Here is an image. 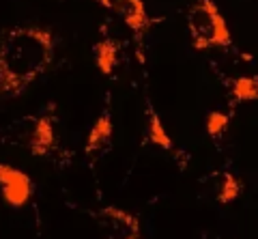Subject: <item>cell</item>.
I'll return each mask as SVG.
<instances>
[{"instance_id":"obj_1","label":"cell","mask_w":258,"mask_h":239,"mask_svg":"<svg viewBox=\"0 0 258 239\" xmlns=\"http://www.w3.org/2000/svg\"><path fill=\"white\" fill-rule=\"evenodd\" d=\"M56 39L43 26H13L0 37V99H15L41 78L54 58Z\"/></svg>"},{"instance_id":"obj_2","label":"cell","mask_w":258,"mask_h":239,"mask_svg":"<svg viewBox=\"0 0 258 239\" xmlns=\"http://www.w3.org/2000/svg\"><path fill=\"white\" fill-rule=\"evenodd\" d=\"M187 30L194 50L200 52L209 50V47H228L232 43L226 20L213 0H198L189 7Z\"/></svg>"},{"instance_id":"obj_3","label":"cell","mask_w":258,"mask_h":239,"mask_svg":"<svg viewBox=\"0 0 258 239\" xmlns=\"http://www.w3.org/2000/svg\"><path fill=\"white\" fill-rule=\"evenodd\" d=\"M0 192H3V201L9 207L22 209L35 194V183L24 170L0 162Z\"/></svg>"},{"instance_id":"obj_4","label":"cell","mask_w":258,"mask_h":239,"mask_svg":"<svg viewBox=\"0 0 258 239\" xmlns=\"http://www.w3.org/2000/svg\"><path fill=\"white\" fill-rule=\"evenodd\" d=\"M97 3L103 9H108L112 15H116L136 35H142L144 28H149V24H151V18L142 0H97Z\"/></svg>"},{"instance_id":"obj_5","label":"cell","mask_w":258,"mask_h":239,"mask_svg":"<svg viewBox=\"0 0 258 239\" xmlns=\"http://www.w3.org/2000/svg\"><path fill=\"white\" fill-rule=\"evenodd\" d=\"M30 125L24 132L26 147L35 157H45L54 149V118L50 114H41L37 118H28Z\"/></svg>"},{"instance_id":"obj_6","label":"cell","mask_w":258,"mask_h":239,"mask_svg":"<svg viewBox=\"0 0 258 239\" xmlns=\"http://www.w3.org/2000/svg\"><path fill=\"white\" fill-rule=\"evenodd\" d=\"M97 220L112 233V239H140V220L120 207H106L97 213Z\"/></svg>"},{"instance_id":"obj_7","label":"cell","mask_w":258,"mask_h":239,"mask_svg":"<svg viewBox=\"0 0 258 239\" xmlns=\"http://www.w3.org/2000/svg\"><path fill=\"white\" fill-rule=\"evenodd\" d=\"M112 132H114V125H112L110 112H101L99 118L95 121V125L91 127V132H88L84 153L86 155H95V153H99L103 147H108L110 138H112Z\"/></svg>"},{"instance_id":"obj_8","label":"cell","mask_w":258,"mask_h":239,"mask_svg":"<svg viewBox=\"0 0 258 239\" xmlns=\"http://www.w3.org/2000/svg\"><path fill=\"white\" fill-rule=\"evenodd\" d=\"M118 41L112 37H106L97 41L93 52H95V65L103 76H112V71L118 65Z\"/></svg>"},{"instance_id":"obj_9","label":"cell","mask_w":258,"mask_h":239,"mask_svg":"<svg viewBox=\"0 0 258 239\" xmlns=\"http://www.w3.org/2000/svg\"><path fill=\"white\" fill-rule=\"evenodd\" d=\"M147 114H149V130H147L149 142H151V145H155V147H159V149H164V151H172L174 142L170 138V134L166 132V127H164V123H161L159 114L151 106L147 110Z\"/></svg>"},{"instance_id":"obj_10","label":"cell","mask_w":258,"mask_h":239,"mask_svg":"<svg viewBox=\"0 0 258 239\" xmlns=\"http://www.w3.org/2000/svg\"><path fill=\"white\" fill-rule=\"evenodd\" d=\"M232 97L235 101H256L258 99V76H241L232 80Z\"/></svg>"},{"instance_id":"obj_11","label":"cell","mask_w":258,"mask_h":239,"mask_svg":"<svg viewBox=\"0 0 258 239\" xmlns=\"http://www.w3.org/2000/svg\"><path fill=\"white\" fill-rule=\"evenodd\" d=\"M239 194H241V181L235 174L226 172L222 177V188H220V194H217V201L222 205H230L232 201H237Z\"/></svg>"},{"instance_id":"obj_12","label":"cell","mask_w":258,"mask_h":239,"mask_svg":"<svg viewBox=\"0 0 258 239\" xmlns=\"http://www.w3.org/2000/svg\"><path fill=\"white\" fill-rule=\"evenodd\" d=\"M228 125H230V116L226 112L213 110V112L207 114V134L211 138H222L224 132L228 130Z\"/></svg>"}]
</instances>
